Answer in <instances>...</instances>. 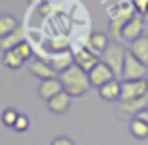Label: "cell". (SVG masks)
Masks as SVG:
<instances>
[{
  "instance_id": "4dcf8cb0",
  "label": "cell",
  "mask_w": 148,
  "mask_h": 145,
  "mask_svg": "<svg viewBox=\"0 0 148 145\" xmlns=\"http://www.w3.org/2000/svg\"><path fill=\"white\" fill-rule=\"evenodd\" d=\"M146 17H148V13H146Z\"/></svg>"
},
{
  "instance_id": "5b68a950",
  "label": "cell",
  "mask_w": 148,
  "mask_h": 145,
  "mask_svg": "<svg viewBox=\"0 0 148 145\" xmlns=\"http://www.w3.org/2000/svg\"><path fill=\"white\" fill-rule=\"evenodd\" d=\"M148 69L144 63H140L129 50H125V59H123V71H122V80H140L146 78Z\"/></svg>"
},
{
  "instance_id": "7a4b0ae2",
  "label": "cell",
  "mask_w": 148,
  "mask_h": 145,
  "mask_svg": "<svg viewBox=\"0 0 148 145\" xmlns=\"http://www.w3.org/2000/svg\"><path fill=\"white\" fill-rule=\"evenodd\" d=\"M135 17V6L131 0H122L118 2V6L112 10V19H110V35L114 38H120V33L125 27V23H129Z\"/></svg>"
},
{
  "instance_id": "e0dca14e",
  "label": "cell",
  "mask_w": 148,
  "mask_h": 145,
  "mask_svg": "<svg viewBox=\"0 0 148 145\" xmlns=\"http://www.w3.org/2000/svg\"><path fill=\"white\" fill-rule=\"evenodd\" d=\"M23 40H25V29H23V27H17L12 35H8L6 38H0V50H4V52L13 50L17 44H21Z\"/></svg>"
},
{
  "instance_id": "603a6c76",
  "label": "cell",
  "mask_w": 148,
  "mask_h": 145,
  "mask_svg": "<svg viewBox=\"0 0 148 145\" xmlns=\"http://www.w3.org/2000/svg\"><path fill=\"white\" fill-rule=\"evenodd\" d=\"M17 117H19V113L15 109H6L4 113H2V122L6 124V126H10V128H13V124H15V120H17Z\"/></svg>"
},
{
  "instance_id": "cb8c5ba5",
  "label": "cell",
  "mask_w": 148,
  "mask_h": 145,
  "mask_svg": "<svg viewBox=\"0 0 148 145\" xmlns=\"http://www.w3.org/2000/svg\"><path fill=\"white\" fill-rule=\"evenodd\" d=\"M29 117L27 114H19L17 120H15V124H13V130L15 132H25V130H29Z\"/></svg>"
},
{
  "instance_id": "f1b7e54d",
  "label": "cell",
  "mask_w": 148,
  "mask_h": 145,
  "mask_svg": "<svg viewBox=\"0 0 148 145\" xmlns=\"http://www.w3.org/2000/svg\"><path fill=\"white\" fill-rule=\"evenodd\" d=\"M146 111H148V105H146Z\"/></svg>"
},
{
  "instance_id": "ac0fdd59",
  "label": "cell",
  "mask_w": 148,
  "mask_h": 145,
  "mask_svg": "<svg viewBox=\"0 0 148 145\" xmlns=\"http://www.w3.org/2000/svg\"><path fill=\"white\" fill-rule=\"evenodd\" d=\"M17 27H19L17 19L13 17V15H8V13L0 15V38H6L8 35H12Z\"/></svg>"
},
{
  "instance_id": "4316f807",
  "label": "cell",
  "mask_w": 148,
  "mask_h": 145,
  "mask_svg": "<svg viewBox=\"0 0 148 145\" xmlns=\"http://www.w3.org/2000/svg\"><path fill=\"white\" fill-rule=\"evenodd\" d=\"M135 119H139V120H143V122H146V124H148V111H146V109L140 111L139 114H135Z\"/></svg>"
},
{
  "instance_id": "30bf717a",
  "label": "cell",
  "mask_w": 148,
  "mask_h": 145,
  "mask_svg": "<svg viewBox=\"0 0 148 145\" xmlns=\"http://www.w3.org/2000/svg\"><path fill=\"white\" fill-rule=\"evenodd\" d=\"M48 63L55 73H63V71H66L69 67L74 65V57L70 56V52H61L57 56H53L51 59H48Z\"/></svg>"
},
{
  "instance_id": "8992f818",
  "label": "cell",
  "mask_w": 148,
  "mask_h": 145,
  "mask_svg": "<svg viewBox=\"0 0 148 145\" xmlns=\"http://www.w3.org/2000/svg\"><path fill=\"white\" fill-rule=\"evenodd\" d=\"M87 76H89V84L95 86V88H101L103 84H106V82H110V80L116 78L114 73H112V69H110L106 63H103V61L97 63V65L87 73Z\"/></svg>"
},
{
  "instance_id": "8fae6325",
  "label": "cell",
  "mask_w": 148,
  "mask_h": 145,
  "mask_svg": "<svg viewBox=\"0 0 148 145\" xmlns=\"http://www.w3.org/2000/svg\"><path fill=\"white\" fill-rule=\"evenodd\" d=\"M69 105H70V96L66 92L57 94V96H53L51 99L48 101L49 111L55 113V114H65L66 111H69Z\"/></svg>"
},
{
  "instance_id": "52a82bcc",
  "label": "cell",
  "mask_w": 148,
  "mask_h": 145,
  "mask_svg": "<svg viewBox=\"0 0 148 145\" xmlns=\"http://www.w3.org/2000/svg\"><path fill=\"white\" fill-rule=\"evenodd\" d=\"M72 57H74V65L80 67L84 73H89V71L101 61V57L97 56L95 52H91L89 48H80Z\"/></svg>"
},
{
  "instance_id": "4fadbf2b",
  "label": "cell",
  "mask_w": 148,
  "mask_h": 145,
  "mask_svg": "<svg viewBox=\"0 0 148 145\" xmlns=\"http://www.w3.org/2000/svg\"><path fill=\"white\" fill-rule=\"evenodd\" d=\"M40 96L44 97L46 101H49L53 96H57V94H61L63 92V86L61 82H59V78H48V80H42V84H40Z\"/></svg>"
},
{
  "instance_id": "6da1fadb",
  "label": "cell",
  "mask_w": 148,
  "mask_h": 145,
  "mask_svg": "<svg viewBox=\"0 0 148 145\" xmlns=\"http://www.w3.org/2000/svg\"><path fill=\"white\" fill-rule=\"evenodd\" d=\"M59 82L63 86V92H66L70 97H82L89 92V76L80 67L72 65L66 71L59 73Z\"/></svg>"
},
{
  "instance_id": "7c38bea8",
  "label": "cell",
  "mask_w": 148,
  "mask_h": 145,
  "mask_svg": "<svg viewBox=\"0 0 148 145\" xmlns=\"http://www.w3.org/2000/svg\"><path fill=\"white\" fill-rule=\"evenodd\" d=\"M133 56L139 59L140 63H144V65H148V36H139L137 40H133L131 42V50H129Z\"/></svg>"
},
{
  "instance_id": "277c9868",
  "label": "cell",
  "mask_w": 148,
  "mask_h": 145,
  "mask_svg": "<svg viewBox=\"0 0 148 145\" xmlns=\"http://www.w3.org/2000/svg\"><path fill=\"white\" fill-rule=\"evenodd\" d=\"M148 96V80H122L120 82V101H131Z\"/></svg>"
},
{
  "instance_id": "d6986e66",
  "label": "cell",
  "mask_w": 148,
  "mask_h": 145,
  "mask_svg": "<svg viewBox=\"0 0 148 145\" xmlns=\"http://www.w3.org/2000/svg\"><path fill=\"white\" fill-rule=\"evenodd\" d=\"M2 63H4L6 67H8V69H21V65L25 61H23L21 57L17 56V53L13 52V50H8V52H4V57H2Z\"/></svg>"
},
{
  "instance_id": "ba28073f",
  "label": "cell",
  "mask_w": 148,
  "mask_h": 145,
  "mask_svg": "<svg viewBox=\"0 0 148 145\" xmlns=\"http://www.w3.org/2000/svg\"><path fill=\"white\" fill-rule=\"evenodd\" d=\"M143 31H144V21L140 17H133L129 23H125V27L122 29V33H120V38L123 40V42H133V40H137L139 36H143Z\"/></svg>"
},
{
  "instance_id": "ffe728a7",
  "label": "cell",
  "mask_w": 148,
  "mask_h": 145,
  "mask_svg": "<svg viewBox=\"0 0 148 145\" xmlns=\"http://www.w3.org/2000/svg\"><path fill=\"white\" fill-rule=\"evenodd\" d=\"M129 128H131V134H133L137 139H144V137H148V124L143 122V120L133 119Z\"/></svg>"
},
{
  "instance_id": "f546056e",
  "label": "cell",
  "mask_w": 148,
  "mask_h": 145,
  "mask_svg": "<svg viewBox=\"0 0 148 145\" xmlns=\"http://www.w3.org/2000/svg\"><path fill=\"white\" fill-rule=\"evenodd\" d=\"M146 80H148V75H146Z\"/></svg>"
},
{
  "instance_id": "484cf974",
  "label": "cell",
  "mask_w": 148,
  "mask_h": 145,
  "mask_svg": "<svg viewBox=\"0 0 148 145\" xmlns=\"http://www.w3.org/2000/svg\"><path fill=\"white\" fill-rule=\"evenodd\" d=\"M51 145H74L72 139H69V137L61 136V137H55V139L51 141Z\"/></svg>"
},
{
  "instance_id": "d4e9b609",
  "label": "cell",
  "mask_w": 148,
  "mask_h": 145,
  "mask_svg": "<svg viewBox=\"0 0 148 145\" xmlns=\"http://www.w3.org/2000/svg\"><path fill=\"white\" fill-rule=\"evenodd\" d=\"M133 6H135V12L139 15H146L148 13V0H131Z\"/></svg>"
},
{
  "instance_id": "7402d4cb",
  "label": "cell",
  "mask_w": 148,
  "mask_h": 145,
  "mask_svg": "<svg viewBox=\"0 0 148 145\" xmlns=\"http://www.w3.org/2000/svg\"><path fill=\"white\" fill-rule=\"evenodd\" d=\"M13 52L17 53V56L23 59V61H27V59H29V57L32 56V48H31V44H29L27 40H23L21 44L15 46V48H13Z\"/></svg>"
},
{
  "instance_id": "3957f363",
  "label": "cell",
  "mask_w": 148,
  "mask_h": 145,
  "mask_svg": "<svg viewBox=\"0 0 148 145\" xmlns=\"http://www.w3.org/2000/svg\"><path fill=\"white\" fill-rule=\"evenodd\" d=\"M123 59H125V50L120 44H108L106 50L101 53V61L106 63V65L112 69L114 76L116 78H122V71H123Z\"/></svg>"
},
{
  "instance_id": "2e32d148",
  "label": "cell",
  "mask_w": 148,
  "mask_h": 145,
  "mask_svg": "<svg viewBox=\"0 0 148 145\" xmlns=\"http://www.w3.org/2000/svg\"><path fill=\"white\" fill-rule=\"evenodd\" d=\"M99 96L105 101H120V80L114 78L99 88Z\"/></svg>"
},
{
  "instance_id": "9a60e30c",
  "label": "cell",
  "mask_w": 148,
  "mask_h": 145,
  "mask_svg": "<svg viewBox=\"0 0 148 145\" xmlns=\"http://www.w3.org/2000/svg\"><path fill=\"white\" fill-rule=\"evenodd\" d=\"M148 105V96L139 97V99H131V101H120V111L125 114H139L140 111H144Z\"/></svg>"
},
{
  "instance_id": "44dd1931",
  "label": "cell",
  "mask_w": 148,
  "mask_h": 145,
  "mask_svg": "<svg viewBox=\"0 0 148 145\" xmlns=\"http://www.w3.org/2000/svg\"><path fill=\"white\" fill-rule=\"evenodd\" d=\"M48 48L53 53H61V52H69L70 42L66 38H49L48 40Z\"/></svg>"
},
{
  "instance_id": "5bb4252c",
  "label": "cell",
  "mask_w": 148,
  "mask_h": 145,
  "mask_svg": "<svg viewBox=\"0 0 148 145\" xmlns=\"http://www.w3.org/2000/svg\"><path fill=\"white\" fill-rule=\"evenodd\" d=\"M108 38H106L105 33H91V35L87 36V44L86 48H89L91 52H95L97 56H101V53L106 50V46H108Z\"/></svg>"
},
{
  "instance_id": "9c48e42d",
  "label": "cell",
  "mask_w": 148,
  "mask_h": 145,
  "mask_svg": "<svg viewBox=\"0 0 148 145\" xmlns=\"http://www.w3.org/2000/svg\"><path fill=\"white\" fill-rule=\"evenodd\" d=\"M31 73L34 76H38L40 80H48V78H55V71L49 67V63H48V59H34V61L31 63Z\"/></svg>"
},
{
  "instance_id": "83f0119b",
  "label": "cell",
  "mask_w": 148,
  "mask_h": 145,
  "mask_svg": "<svg viewBox=\"0 0 148 145\" xmlns=\"http://www.w3.org/2000/svg\"><path fill=\"white\" fill-rule=\"evenodd\" d=\"M29 4H38V2H42V0H27Z\"/></svg>"
}]
</instances>
